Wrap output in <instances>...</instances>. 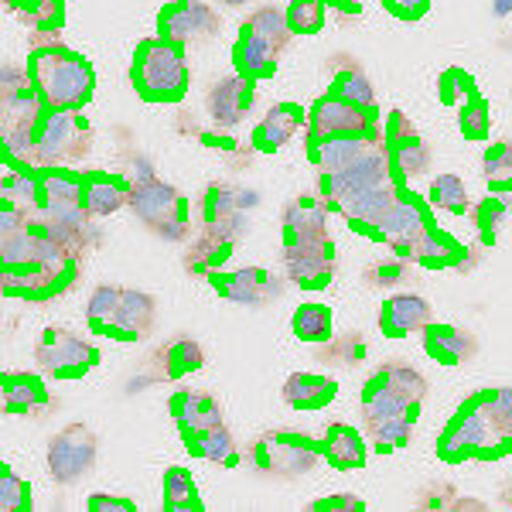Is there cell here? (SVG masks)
<instances>
[{
    "mask_svg": "<svg viewBox=\"0 0 512 512\" xmlns=\"http://www.w3.org/2000/svg\"><path fill=\"white\" fill-rule=\"evenodd\" d=\"M431 393L424 373L407 362H383L362 390V424L376 451H400L410 444L420 403Z\"/></svg>",
    "mask_w": 512,
    "mask_h": 512,
    "instance_id": "1",
    "label": "cell"
},
{
    "mask_svg": "<svg viewBox=\"0 0 512 512\" xmlns=\"http://www.w3.org/2000/svg\"><path fill=\"white\" fill-rule=\"evenodd\" d=\"M328 202L315 195H301L284 205V267L287 277L304 291L332 284L335 274V246L328 236Z\"/></svg>",
    "mask_w": 512,
    "mask_h": 512,
    "instance_id": "2",
    "label": "cell"
},
{
    "mask_svg": "<svg viewBox=\"0 0 512 512\" xmlns=\"http://www.w3.org/2000/svg\"><path fill=\"white\" fill-rule=\"evenodd\" d=\"M512 448V386L482 390L444 427L437 454L451 465L468 458H499Z\"/></svg>",
    "mask_w": 512,
    "mask_h": 512,
    "instance_id": "3",
    "label": "cell"
},
{
    "mask_svg": "<svg viewBox=\"0 0 512 512\" xmlns=\"http://www.w3.org/2000/svg\"><path fill=\"white\" fill-rule=\"evenodd\" d=\"M28 72L38 96L48 110H82L93 96L96 76L79 52L65 48V41L28 48Z\"/></svg>",
    "mask_w": 512,
    "mask_h": 512,
    "instance_id": "4",
    "label": "cell"
},
{
    "mask_svg": "<svg viewBox=\"0 0 512 512\" xmlns=\"http://www.w3.org/2000/svg\"><path fill=\"white\" fill-rule=\"evenodd\" d=\"M0 96H4V158L11 168H31L35 158V140L38 127L45 120L48 106L38 96L35 82H31L28 65H4L0 76Z\"/></svg>",
    "mask_w": 512,
    "mask_h": 512,
    "instance_id": "5",
    "label": "cell"
},
{
    "mask_svg": "<svg viewBox=\"0 0 512 512\" xmlns=\"http://www.w3.org/2000/svg\"><path fill=\"white\" fill-rule=\"evenodd\" d=\"M188 55L185 48L168 41L164 35L144 38L130 62V82L147 103H178L188 93Z\"/></svg>",
    "mask_w": 512,
    "mask_h": 512,
    "instance_id": "6",
    "label": "cell"
},
{
    "mask_svg": "<svg viewBox=\"0 0 512 512\" xmlns=\"http://www.w3.org/2000/svg\"><path fill=\"white\" fill-rule=\"evenodd\" d=\"M291 28H287V14L277 4H263L256 7L250 18L239 28V38L233 45V65L236 72L256 79L274 76V69L280 65V55L291 45Z\"/></svg>",
    "mask_w": 512,
    "mask_h": 512,
    "instance_id": "7",
    "label": "cell"
},
{
    "mask_svg": "<svg viewBox=\"0 0 512 512\" xmlns=\"http://www.w3.org/2000/svg\"><path fill=\"white\" fill-rule=\"evenodd\" d=\"M243 458L256 475L287 482V478L315 472V465L325 458V451H321V441H315L304 431H267L246 444Z\"/></svg>",
    "mask_w": 512,
    "mask_h": 512,
    "instance_id": "8",
    "label": "cell"
},
{
    "mask_svg": "<svg viewBox=\"0 0 512 512\" xmlns=\"http://www.w3.org/2000/svg\"><path fill=\"white\" fill-rule=\"evenodd\" d=\"M96 130L79 110H48L38 127L31 168H76L93 154Z\"/></svg>",
    "mask_w": 512,
    "mask_h": 512,
    "instance_id": "9",
    "label": "cell"
},
{
    "mask_svg": "<svg viewBox=\"0 0 512 512\" xmlns=\"http://www.w3.org/2000/svg\"><path fill=\"white\" fill-rule=\"evenodd\" d=\"M127 205L154 236L168 239V243H185L188 233H192V226H188L185 195H181L175 185L161 181L158 175L130 185Z\"/></svg>",
    "mask_w": 512,
    "mask_h": 512,
    "instance_id": "10",
    "label": "cell"
},
{
    "mask_svg": "<svg viewBox=\"0 0 512 512\" xmlns=\"http://www.w3.org/2000/svg\"><path fill=\"white\" fill-rule=\"evenodd\" d=\"M99 362V349L62 325H48L35 342V366L41 376L79 379Z\"/></svg>",
    "mask_w": 512,
    "mask_h": 512,
    "instance_id": "11",
    "label": "cell"
},
{
    "mask_svg": "<svg viewBox=\"0 0 512 512\" xmlns=\"http://www.w3.org/2000/svg\"><path fill=\"white\" fill-rule=\"evenodd\" d=\"M99 458V437L89 424H69L62 427L59 434L48 441V475H52L55 485L69 489V485H79L82 478L96 468Z\"/></svg>",
    "mask_w": 512,
    "mask_h": 512,
    "instance_id": "12",
    "label": "cell"
},
{
    "mask_svg": "<svg viewBox=\"0 0 512 512\" xmlns=\"http://www.w3.org/2000/svg\"><path fill=\"white\" fill-rule=\"evenodd\" d=\"M379 185H396V171H393V161H390L386 144L366 151L362 158L345 164L342 171L318 175V195L328 202V209H332L338 198H349L355 192H369V188H379Z\"/></svg>",
    "mask_w": 512,
    "mask_h": 512,
    "instance_id": "13",
    "label": "cell"
},
{
    "mask_svg": "<svg viewBox=\"0 0 512 512\" xmlns=\"http://www.w3.org/2000/svg\"><path fill=\"white\" fill-rule=\"evenodd\" d=\"M308 130L311 140H328V137H366V134H379V120L376 110H366V106H355L349 99L328 93L315 99V106L308 110Z\"/></svg>",
    "mask_w": 512,
    "mask_h": 512,
    "instance_id": "14",
    "label": "cell"
},
{
    "mask_svg": "<svg viewBox=\"0 0 512 512\" xmlns=\"http://www.w3.org/2000/svg\"><path fill=\"white\" fill-rule=\"evenodd\" d=\"M222 31V14L205 0H171L158 14V35H164L175 45H202Z\"/></svg>",
    "mask_w": 512,
    "mask_h": 512,
    "instance_id": "15",
    "label": "cell"
},
{
    "mask_svg": "<svg viewBox=\"0 0 512 512\" xmlns=\"http://www.w3.org/2000/svg\"><path fill=\"white\" fill-rule=\"evenodd\" d=\"M256 106V89L253 79L236 72V76H222L205 89V113L216 123L219 130H233L239 127Z\"/></svg>",
    "mask_w": 512,
    "mask_h": 512,
    "instance_id": "16",
    "label": "cell"
},
{
    "mask_svg": "<svg viewBox=\"0 0 512 512\" xmlns=\"http://www.w3.org/2000/svg\"><path fill=\"white\" fill-rule=\"evenodd\" d=\"M386 151H390L393 171L403 181L427 175V168H431V147L400 110H393L390 120H386Z\"/></svg>",
    "mask_w": 512,
    "mask_h": 512,
    "instance_id": "17",
    "label": "cell"
},
{
    "mask_svg": "<svg viewBox=\"0 0 512 512\" xmlns=\"http://www.w3.org/2000/svg\"><path fill=\"white\" fill-rule=\"evenodd\" d=\"M427 229H431V222H427L424 205H420L417 198H410V195H400L393 209L386 212L383 226L376 229V236L390 246L393 256L414 263V246H417V239L427 233Z\"/></svg>",
    "mask_w": 512,
    "mask_h": 512,
    "instance_id": "18",
    "label": "cell"
},
{
    "mask_svg": "<svg viewBox=\"0 0 512 512\" xmlns=\"http://www.w3.org/2000/svg\"><path fill=\"white\" fill-rule=\"evenodd\" d=\"M216 291L226 297V301L243 304V308H263V304L280 301L284 280L263 267H236L216 280Z\"/></svg>",
    "mask_w": 512,
    "mask_h": 512,
    "instance_id": "19",
    "label": "cell"
},
{
    "mask_svg": "<svg viewBox=\"0 0 512 512\" xmlns=\"http://www.w3.org/2000/svg\"><path fill=\"white\" fill-rule=\"evenodd\" d=\"M434 321V304L420 294H390L383 301V311H379V328H383L386 338H403L410 332H424Z\"/></svg>",
    "mask_w": 512,
    "mask_h": 512,
    "instance_id": "20",
    "label": "cell"
},
{
    "mask_svg": "<svg viewBox=\"0 0 512 512\" xmlns=\"http://www.w3.org/2000/svg\"><path fill=\"white\" fill-rule=\"evenodd\" d=\"M4 414L21 417H52L59 400L45 390L41 376L35 373H4Z\"/></svg>",
    "mask_w": 512,
    "mask_h": 512,
    "instance_id": "21",
    "label": "cell"
},
{
    "mask_svg": "<svg viewBox=\"0 0 512 512\" xmlns=\"http://www.w3.org/2000/svg\"><path fill=\"white\" fill-rule=\"evenodd\" d=\"M171 417H175L181 437H195L202 431H212V427H222V407L212 393L202 390H178L171 396Z\"/></svg>",
    "mask_w": 512,
    "mask_h": 512,
    "instance_id": "22",
    "label": "cell"
},
{
    "mask_svg": "<svg viewBox=\"0 0 512 512\" xmlns=\"http://www.w3.org/2000/svg\"><path fill=\"white\" fill-rule=\"evenodd\" d=\"M158 325V301L147 291H134V287H123L117 318H113L110 335L123 338V342H140L147 338Z\"/></svg>",
    "mask_w": 512,
    "mask_h": 512,
    "instance_id": "23",
    "label": "cell"
},
{
    "mask_svg": "<svg viewBox=\"0 0 512 512\" xmlns=\"http://www.w3.org/2000/svg\"><path fill=\"white\" fill-rule=\"evenodd\" d=\"M403 192L396 185H379V188H369V192H355L349 198H338L332 205V212H342L345 219L355 222L359 229H369V233H376L379 226H383L386 212L396 205V198Z\"/></svg>",
    "mask_w": 512,
    "mask_h": 512,
    "instance_id": "24",
    "label": "cell"
},
{
    "mask_svg": "<svg viewBox=\"0 0 512 512\" xmlns=\"http://www.w3.org/2000/svg\"><path fill=\"white\" fill-rule=\"evenodd\" d=\"M304 123H308V113H304L297 103H277L267 110V117L256 123L250 144L263 154H277L280 147L291 144Z\"/></svg>",
    "mask_w": 512,
    "mask_h": 512,
    "instance_id": "25",
    "label": "cell"
},
{
    "mask_svg": "<svg viewBox=\"0 0 512 512\" xmlns=\"http://www.w3.org/2000/svg\"><path fill=\"white\" fill-rule=\"evenodd\" d=\"M424 349L431 355L434 362H441V366H468V362L478 355V342L472 332H465V328H454V325H431L424 328Z\"/></svg>",
    "mask_w": 512,
    "mask_h": 512,
    "instance_id": "26",
    "label": "cell"
},
{
    "mask_svg": "<svg viewBox=\"0 0 512 512\" xmlns=\"http://www.w3.org/2000/svg\"><path fill=\"white\" fill-rule=\"evenodd\" d=\"M386 144V130L366 137H328V140H311V161L318 164V175H332L342 171L345 164H352L355 158H362L366 151Z\"/></svg>",
    "mask_w": 512,
    "mask_h": 512,
    "instance_id": "27",
    "label": "cell"
},
{
    "mask_svg": "<svg viewBox=\"0 0 512 512\" xmlns=\"http://www.w3.org/2000/svg\"><path fill=\"white\" fill-rule=\"evenodd\" d=\"M205 366V349L188 335H171L168 342L158 345L151 355V369L161 379H181L188 373H198Z\"/></svg>",
    "mask_w": 512,
    "mask_h": 512,
    "instance_id": "28",
    "label": "cell"
},
{
    "mask_svg": "<svg viewBox=\"0 0 512 512\" xmlns=\"http://www.w3.org/2000/svg\"><path fill=\"white\" fill-rule=\"evenodd\" d=\"M328 76H332V93L349 99L355 106H366V110H376V89L369 82L366 69L352 59V55H332L328 59Z\"/></svg>",
    "mask_w": 512,
    "mask_h": 512,
    "instance_id": "29",
    "label": "cell"
},
{
    "mask_svg": "<svg viewBox=\"0 0 512 512\" xmlns=\"http://www.w3.org/2000/svg\"><path fill=\"white\" fill-rule=\"evenodd\" d=\"M321 451H325L328 465H335L338 472H355V468L366 465V441L355 427L342 424V420H332L321 431Z\"/></svg>",
    "mask_w": 512,
    "mask_h": 512,
    "instance_id": "30",
    "label": "cell"
},
{
    "mask_svg": "<svg viewBox=\"0 0 512 512\" xmlns=\"http://www.w3.org/2000/svg\"><path fill=\"white\" fill-rule=\"evenodd\" d=\"M130 198V185L117 175H86L82 178V209L93 219H106L120 212Z\"/></svg>",
    "mask_w": 512,
    "mask_h": 512,
    "instance_id": "31",
    "label": "cell"
},
{
    "mask_svg": "<svg viewBox=\"0 0 512 512\" xmlns=\"http://www.w3.org/2000/svg\"><path fill=\"white\" fill-rule=\"evenodd\" d=\"M338 393V383L332 376H318V373H291L284 383V396L287 407L294 410H318V407H328Z\"/></svg>",
    "mask_w": 512,
    "mask_h": 512,
    "instance_id": "32",
    "label": "cell"
},
{
    "mask_svg": "<svg viewBox=\"0 0 512 512\" xmlns=\"http://www.w3.org/2000/svg\"><path fill=\"white\" fill-rule=\"evenodd\" d=\"M188 451L202 461H212V465H222V468H236L243 451H239V441L233 437L226 424L222 427H212V431H202L195 437H188Z\"/></svg>",
    "mask_w": 512,
    "mask_h": 512,
    "instance_id": "33",
    "label": "cell"
},
{
    "mask_svg": "<svg viewBox=\"0 0 512 512\" xmlns=\"http://www.w3.org/2000/svg\"><path fill=\"white\" fill-rule=\"evenodd\" d=\"M468 216H472V229L478 233V243L492 246L499 229L506 226V219L512 216V195L509 192L485 195L482 202H475L472 209H468Z\"/></svg>",
    "mask_w": 512,
    "mask_h": 512,
    "instance_id": "34",
    "label": "cell"
},
{
    "mask_svg": "<svg viewBox=\"0 0 512 512\" xmlns=\"http://www.w3.org/2000/svg\"><path fill=\"white\" fill-rule=\"evenodd\" d=\"M461 253H465V246L458 243L451 233H444V229H427L424 236L417 239L414 246V263L420 267H431V270H444V267H458Z\"/></svg>",
    "mask_w": 512,
    "mask_h": 512,
    "instance_id": "35",
    "label": "cell"
},
{
    "mask_svg": "<svg viewBox=\"0 0 512 512\" xmlns=\"http://www.w3.org/2000/svg\"><path fill=\"white\" fill-rule=\"evenodd\" d=\"M229 250H233V243H226L219 233H212V229L202 226V233H198L185 250V270L192 277H209L212 270L229 256Z\"/></svg>",
    "mask_w": 512,
    "mask_h": 512,
    "instance_id": "36",
    "label": "cell"
},
{
    "mask_svg": "<svg viewBox=\"0 0 512 512\" xmlns=\"http://www.w3.org/2000/svg\"><path fill=\"white\" fill-rule=\"evenodd\" d=\"M41 181V205L38 209H65V205H82V178L69 168H45L38 171Z\"/></svg>",
    "mask_w": 512,
    "mask_h": 512,
    "instance_id": "37",
    "label": "cell"
},
{
    "mask_svg": "<svg viewBox=\"0 0 512 512\" xmlns=\"http://www.w3.org/2000/svg\"><path fill=\"white\" fill-rule=\"evenodd\" d=\"M366 355H369V345H366V338H362V332H345V335H332L328 342H321L315 359L332 369H355L366 362Z\"/></svg>",
    "mask_w": 512,
    "mask_h": 512,
    "instance_id": "38",
    "label": "cell"
},
{
    "mask_svg": "<svg viewBox=\"0 0 512 512\" xmlns=\"http://www.w3.org/2000/svg\"><path fill=\"white\" fill-rule=\"evenodd\" d=\"M198 212H202V226H216V222L243 212L239 209V185H229V181H209L202 198H198Z\"/></svg>",
    "mask_w": 512,
    "mask_h": 512,
    "instance_id": "39",
    "label": "cell"
},
{
    "mask_svg": "<svg viewBox=\"0 0 512 512\" xmlns=\"http://www.w3.org/2000/svg\"><path fill=\"white\" fill-rule=\"evenodd\" d=\"M427 205L431 209H441V212H451V216H465L472 209V198H468V188L465 181L458 175H437L431 185H427Z\"/></svg>",
    "mask_w": 512,
    "mask_h": 512,
    "instance_id": "40",
    "label": "cell"
},
{
    "mask_svg": "<svg viewBox=\"0 0 512 512\" xmlns=\"http://www.w3.org/2000/svg\"><path fill=\"white\" fill-rule=\"evenodd\" d=\"M120 297H123V287L117 284H99L86 301V321L96 335H110L113 328V318H117V308H120Z\"/></svg>",
    "mask_w": 512,
    "mask_h": 512,
    "instance_id": "41",
    "label": "cell"
},
{
    "mask_svg": "<svg viewBox=\"0 0 512 512\" xmlns=\"http://www.w3.org/2000/svg\"><path fill=\"white\" fill-rule=\"evenodd\" d=\"M291 328L301 342H311V345H321L335 335L332 332V311H328L325 304H301L291 318Z\"/></svg>",
    "mask_w": 512,
    "mask_h": 512,
    "instance_id": "42",
    "label": "cell"
},
{
    "mask_svg": "<svg viewBox=\"0 0 512 512\" xmlns=\"http://www.w3.org/2000/svg\"><path fill=\"white\" fill-rule=\"evenodd\" d=\"M4 7L11 14L28 24L31 31L35 28H62V0H4Z\"/></svg>",
    "mask_w": 512,
    "mask_h": 512,
    "instance_id": "43",
    "label": "cell"
},
{
    "mask_svg": "<svg viewBox=\"0 0 512 512\" xmlns=\"http://www.w3.org/2000/svg\"><path fill=\"white\" fill-rule=\"evenodd\" d=\"M482 178L492 192L512 195V140H499L485 151L482 158Z\"/></svg>",
    "mask_w": 512,
    "mask_h": 512,
    "instance_id": "44",
    "label": "cell"
},
{
    "mask_svg": "<svg viewBox=\"0 0 512 512\" xmlns=\"http://www.w3.org/2000/svg\"><path fill=\"white\" fill-rule=\"evenodd\" d=\"M164 509L171 512H185L202 509V499L195 492V478L185 472V468H168L164 472Z\"/></svg>",
    "mask_w": 512,
    "mask_h": 512,
    "instance_id": "45",
    "label": "cell"
},
{
    "mask_svg": "<svg viewBox=\"0 0 512 512\" xmlns=\"http://www.w3.org/2000/svg\"><path fill=\"white\" fill-rule=\"evenodd\" d=\"M284 14L291 35H315V31H321V24H325L328 0H291V7Z\"/></svg>",
    "mask_w": 512,
    "mask_h": 512,
    "instance_id": "46",
    "label": "cell"
},
{
    "mask_svg": "<svg viewBox=\"0 0 512 512\" xmlns=\"http://www.w3.org/2000/svg\"><path fill=\"white\" fill-rule=\"evenodd\" d=\"M362 280H366V287H373V291H396V287H403L410 280V263L400 260V256L369 263Z\"/></svg>",
    "mask_w": 512,
    "mask_h": 512,
    "instance_id": "47",
    "label": "cell"
},
{
    "mask_svg": "<svg viewBox=\"0 0 512 512\" xmlns=\"http://www.w3.org/2000/svg\"><path fill=\"white\" fill-rule=\"evenodd\" d=\"M458 127H461V134H465L468 140H485V137H489V127H492L489 103H485L478 93L468 99V103L458 106Z\"/></svg>",
    "mask_w": 512,
    "mask_h": 512,
    "instance_id": "48",
    "label": "cell"
},
{
    "mask_svg": "<svg viewBox=\"0 0 512 512\" xmlns=\"http://www.w3.org/2000/svg\"><path fill=\"white\" fill-rule=\"evenodd\" d=\"M0 509L4 512L31 509V485L21 482L11 468H0Z\"/></svg>",
    "mask_w": 512,
    "mask_h": 512,
    "instance_id": "49",
    "label": "cell"
},
{
    "mask_svg": "<svg viewBox=\"0 0 512 512\" xmlns=\"http://www.w3.org/2000/svg\"><path fill=\"white\" fill-rule=\"evenodd\" d=\"M478 93L475 89V82L468 79V72H461V69H448L441 76V99L448 106H461V103H468Z\"/></svg>",
    "mask_w": 512,
    "mask_h": 512,
    "instance_id": "50",
    "label": "cell"
},
{
    "mask_svg": "<svg viewBox=\"0 0 512 512\" xmlns=\"http://www.w3.org/2000/svg\"><path fill=\"white\" fill-rule=\"evenodd\" d=\"M454 502H458V489L448 482H434L427 485L424 492H420L417 506L420 509H454Z\"/></svg>",
    "mask_w": 512,
    "mask_h": 512,
    "instance_id": "51",
    "label": "cell"
},
{
    "mask_svg": "<svg viewBox=\"0 0 512 512\" xmlns=\"http://www.w3.org/2000/svg\"><path fill=\"white\" fill-rule=\"evenodd\" d=\"M147 178H154V164L147 158H140V154H127V158H123V181L137 185V181H147Z\"/></svg>",
    "mask_w": 512,
    "mask_h": 512,
    "instance_id": "52",
    "label": "cell"
},
{
    "mask_svg": "<svg viewBox=\"0 0 512 512\" xmlns=\"http://www.w3.org/2000/svg\"><path fill=\"white\" fill-rule=\"evenodd\" d=\"M386 7L396 14V18H403V21H414L420 18V14L431 7V0H386Z\"/></svg>",
    "mask_w": 512,
    "mask_h": 512,
    "instance_id": "53",
    "label": "cell"
},
{
    "mask_svg": "<svg viewBox=\"0 0 512 512\" xmlns=\"http://www.w3.org/2000/svg\"><path fill=\"white\" fill-rule=\"evenodd\" d=\"M311 509L321 512V509H362V499L359 495H328V499H318V502H311Z\"/></svg>",
    "mask_w": 512,
    "mask_h": 512,
    "instance_id": "54",
    "label": "cell"
},
{
    "mask_svg": "<svg viewBox=\"0 0 512 512\" xmlns=\"http://www.w3.org/2000/svg\"><path fill=\"white\" fill-rule=\"evenodd\" d=\"M89 509L99 512V509H106V512H130L134 509V502L130 499H117V495H89Z\"/></svg>",
    "mask_w": 512,
    "mask_h": 512,
    "instance_id": "55",
    "label": "cell"
},
{
    "mask_svg": "<svg viewBox=\"0 0 512 512\" xmlns=\"http://www.w3.org/2000/svg\"><path fill=\"white\" fill-rule=\"evenodd\" d=\"M482 256H485V246L482 243L465 246V253H461V260H458V274H472L478 263H482Z\"/></svg>",
    "mask_w": 512,
    "mask_h": 512,
    "instance_id": "56",
    "label": "cell"
},
{
    "mask_svg": "<svg viewBox=\"0 0 512 512\" xmlns=\"http://www.w3.org/2000/svg\"><path fill=\"white\" fill-rule=\"evenodd\" d=\"M492 14H495V18H509V14H512V0H492Z\"/></svg>",
    "mask_w": 512,
    "mask_h": 512,
    "instance_id": "57",
    "label": "cell"
},
{
    "mask_svg": "<svg viewBox=\"0 0 512 512\" xmlns=\"http://www.w3.org/2000/svg\"><path fill=\"white\" fill-rule=\"evenodd\" d=\"M454 509H485L482 502H475V499H461L458 495V502H454Z\"/></svg>",
    "mask_w": 512,
    "mask_h": 512,
    "instance_id": "58",
    "label": "cell"
},
{
    "mask_svg": "<svg viewBox=\"0 0 512 512\" xmlns=\"http://www.w3.org/2000/svg\"><path fill=\"white\" fill-rule=\"evenodd\" d=\"M499 502H502V506H506V509H512V482H509V485H502Z\"/></svg>",
    "mask_w": 512,
    "mask_h": 512,
    "instance_id": "59",
    "label": "cell"
},
{
    "mask_svg": "<svg viewBox=\"0 0 512 512\" xmlns=\"http://www.w3.org/2000/svg\"><path fill=\"white\" fill-rule=\"evenodd\" d=\"M222 4H226V7H246L250 0H222Z\"/></svg>",
    "mask_w": 512,
    "mask_h": 512,
    "instance_id": "60",
    "label": "cell"
},
{
    "mask_svg": "<svg viewBox=\"0 0 512 512\" xmlns=\"http://www.w3.org/2000/svg\"><path fill=\"white\" fill-rule=\"evenodd\" d=\"M335 4H338V0H335Z\"/></svg>",
    "mask_w": 512,
    "mask_h": 512,
    "instance_id": "61",
    "label": "cell"
}]
</instances>
